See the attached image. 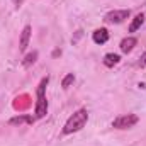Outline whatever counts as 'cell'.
Instances as JSON below:
<instances>
[{
  "label": "cell",
  "instance_id": "obj_7",
  "mask_svg": "<svg viewBox=\"0 0 146 146\" xmlns=\"http://www.w3.org/2000/svg\"><path fill=\"white\" fill-rule=\"evenodd\" d=\"M138 44V39L136 37H124L122 41H121V44H119V48H121V51L122 53H131L133 49H134V46Z\"/></svg>",
  "mask_w": 146,
  "mask_h": 146
},
{
  "label": "cell",
  "instance_id": "obj_10",
  "mask_svg": "<svg viewBox=\"0 0 146 146\" xmlns=\"http://www.w3.org/2000/svg\"><path fill=\"white\" fill-rule=\"evenodd\" d=\"M33 121H34V119H33L31 115H17V117H12V119L9 121V124H12V126H17V124H19V126H21V124H24V122H26V124H33Z\"/></svg>",
  "mask_w": 146,
  "mask_h": 146
},
{
  "label": "cell",
  "instance_id": "obj_9",
  "mask_svg": "<svg viewBox=\"0 0 146 146\" xmlns=\"http://www.w3.org/2000/svg\"><path fill=\"white\" fill-rule=\"evenodd\" d=\"M143 24H145V14H138V15L133 19L131 26H129V33H136Z\"/></svg>",
  "mask_w": 146,
  "mask_h": 146
},
{
  "label": "cell",
  "instance_id": "obj_12",
  "mask_svg": "<svg viewBox=\"0 0 146 146\" xmlns=\"http://www.w3.org/2000/svg\"><path fill=\"white\" fill-rule=\"evenodd\" d=\"M73 82H75V75H73V73H68V75L63 78V82H61V87L66 90V88H70V85H72Z\"/></svg>",
  "mask_w": 146,
  "mask_h": 146
},
{
  "label": "cell",
  "instance_id": "obj_3",
  "mask_svg": "<svg viewBox=\"0 0 146 146\" xmlns=\"http://www.w3.org/2000/svg\"><path fill=\"white\" fill-rule=\"evenodd\" d=\"M138 121H139V117L136 114H124V115H119L117 119H114L112 127H115V129H129L134 124H138Z\"/></svg>",
  "mask_w": 146,
  "mask_h": 146
},
{
  "label": "cell",
  "instance_id": "obj_2",
  "mask_svg": "<svg viewBox=\"0 0 146 146\" xmlns=\"http://www.w3.org/2000/svg\"><path fill=\"white\" fill-rule=\"evenodd\" d=\"M48 82H49V78L44 76L39 82L37 90H36L37 100H36V107H34V114H36L37 119H42L48 114V100H46V85H48Z\"/></svg>",
  "mask_w": 146,
  "mask_h": 146
},
{
  "label": "cell",
  "instance_id": "obj_8",
  "mask_svg": "<svg viewBox=\"0 0 146 146\" xmlns=\"http://www.w3.org/2000/svg\"><path fill=\"white\" fill-rule=\"evenodd\" d=\"M119 61H121V56H119V54H115V53H107V54L104 56V65H106V66H109V68L115 66Z\"/></svg>",
  "mask_w": 146,
  "mask_h": 146
},
{
  "label": "cell",
  "instance_id": "obj_4",
  "mask_svg": "<svg viewBox=\"0 0 146 146\" xmlns=\"http://www.w3.org/2000/svg\"><path fill=\"white\" fill-rule=\"evenodd\" d=\"M129 15H131V12H129L127 9L110 10L109 14L106 15V22H109V24H121V22H124L126 19H129Z\"/></svg>",
  "mask_w": 146,
  "mask_h": 146
},
{
  "label": "cell",
  "instance_id": "obj_1",
  "mask_svg": "<svg viewBox=\"0 0 146 146\" xmlns=\"http://www.w3.org/2000/svg\"><path fill=\"white\" fill-rule=\"evenodd\" d=\"M88 121V112L87 109H78L76 112H73L72 115L68 117V121L63 126V134H73L76 131H80L82 127H85Z\"/></svg>",
  "mask_w": 146,
  "mask_h": 146
},
{
  "label": "cell",
  "instance_id": "obj_5",
  "mask_svg": "<svg viewBox=\"0 0 146 146\" xmlns=\"http://www.w3.org/2000/svg\"><path fill=\"white\" fill-rule=\"evenodd\" d=\"M92 39L95 44H106L109 41V31L106 27H100V29H95L92 33Z\"/></svg>",
  "mask_w": 146,
  "mask_h": 146
},
{
  "label": "cell",
  "instance_id": "obj_13",
  "mask_svg": "<svg viewBox=\"0 0 146 146\" xmlns=\"http://www.w3.org/2000/svg\"><path fill=\"white\" fill-rule=\"evenodd\" d=\"M139 66H141V68L146 66V53H143V56L139 58Z\"/></svg>",
  "mask_w": 146,
  "mask_h": 146
},
{
  "label": "cell",
  "instance_id": "obj_11",
  "mask_svg": "<svg viewBox=\"0 0 146 146\" xmlns=\"http://www.w3.org/2000/svg\"><path fill=\"white\" fill-rule=\"evenodd\" d=\"M36 60H37V51H33V53L26 54V58H24V61H22V66H24V68H29Z\"/></svg>",
  "mask_w": 146,
  "mask_h": 146
},
{
  "label": "cell",
  "instance_id": "obj_6",
  "mask_svg": "<svg viewBox=\"0 0 146 146\" xmlns=\"http://www.w3.org/2000/svg\"><path fill=\"white\" fill-rule=\"evenodd\" d=\"M29 41H31V26H26L21 33V39H19V49L21 51H26L27 46H29Z\"/></svg>",
  "mask_w": 146,
  "mask_h": 146
}]
</instances>
